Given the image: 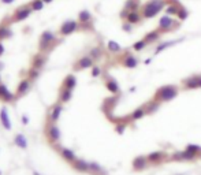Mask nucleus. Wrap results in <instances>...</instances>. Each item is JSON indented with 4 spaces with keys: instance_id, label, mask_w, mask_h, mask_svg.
I'll return each instance as SVG.
<instances>
[{
    "instance_id": "f3484780",
    "label": "nucleus",
    "mask_w": 201,
    "mask_h": 175,
    "mask_svg": "<svg viewBox=\"0 0 201 175\" xmlns=\"http://www.w3.org/2000/svg\"><path fill=\"white\" fill-rule=\"evenodd\" d=\"M73 168L74 170H77V171L79 172H89V161H86V160H83V159H77L73 161Z\"/></svg>"
},
{
    "instance_id": "37998d69",
    "label": "nucleus",
    "mask_w": 201,
    "mask_h": 175,
    "mask_svg": "<svg viewBox=\"0 0 201 175\" xmlns=\"http://www.w3.org/2000/svg\"><path fill=\"white\" fill-rule=\"evenodd\" d=\"M22 123H24V124H28L29 123V116H28V114H24V115H22Z\"/></svg>"
},
{
    "instance_id": "5701e85b",
    "label": "nucleus",
    "mask_w": 201,
    "mask_h": 175,
    "mask_svg": "<svg viewBox=\"0 0 201 175\" xmlns=\"http://www.w3.org/2000/svg\"><path fill=\"white\" fill-rule=\"evenodd\" d=\"M148 159H146L145 156H138L137 159L133 161V167L134 170H137V171H140V170H144V168L148 167Z\"/></svg>"
},
{
    "instance_id": "473e14b6",
    "label": "nucleus",
    "mask_w": 201,
    "mask_h": 175,
    "mask_svg": "<svg viewBox=\"0 0 201 175\" xmlns=\"http://www.w3.org/2000/svg\"><path fill=\"white\" fill-rule=\"evenodd\" d=\"M144 108H145L146 114H152V112H155L159 108V103H156L155 100H152L149 103H146L145 105H144Z\"/></svg>"
},
{
    "instance_id": "9d476101",
    "label": "nucleus",
    "mask_w": 201,
    "mask_h": 175,
    "mask_svg": "<svg viewBox=\"0 0 201 175\" xmlns=\"http://www.w3.org/2000/svg\"><path fill=\"white\" fill-rule=\"evenodd\" d=\"M30 86H32V82L28 80V78H24V80L21 81L18 86H16V90H15V95L16 97H22L30 90Z\"/></svg>"
},
{
    "instance_id": "bb28decb",
    "label": "nucleus",
    "mask_w": 201,
    "mask_h": 175,
    "mask_svg": "<svg viewBox=\"0 0 201 175\" xmlns=\"http://www.w3.org/2000/svg\"><path fill=\"white\" fill-rule=\"evenodd\" d=\"M89 172L93 175H105V171L103 170V167L96 161H91L89 163Z\"/></svg>"
},
{
    "instance_id": "20e7f679",
    "label": "nucleus",
    "mask_w": 201,
    "mask_h": 175,
    "mask_svg": "<svg viewBox=\"0 0 201 175\" xmlns=\"http://www.w3.org/2000/svg\"><path fill=\"white\" fill-rule=\"evenodd\" d=\"M179 28V22L175 21L174 18H171V15H163L160 19H159V30L162 33H167V32H171L174 29Z\"/></svg>"
},
{
    "instance_id": "ea45409f",
    "label": "nucleus",
    "mask_w": 201,
    "mask_h": 175,
    "mask_svg": "<svg viewBox=\"0 0 201 175\" xmlns=\"http://www.w3.org/2000/svg\"><path fill=\"white\" fill-rule=\"evenodd\" d=\"M178 18H179V19L181 21H185L186 18H187V16H189V11H187V10H186L185 7H181L179 8V11H178Z\"/></svg>"
},
{
    "instance_id": "f03ea898",
    "label": "nucleus",
    "mask_w": 201,
    "mask_h": 175,
    "mask_svg": "<svg viewBox=\"0 0 201 175\" xmlns=\"http://www.w3.org/2000/svg\"><path fill=\"white\" fill-rule=\"evenodd\" d=\"M60 41L56 40V34L52 30H45L41 33L40 36V43H38V49L40 52H45V51H51L55 48L56 44H59Z\"/></svg>"
},
{
    "instance_id": "423d86ee",
    "label": "nucleus",
    "mask_w": 201,
    "mask_h": 175,
    "mask_svg": "<svg viewBox=\"0 0 201 175\" xmlns=\"http://www.w3.org/2000/svg\"><path fill=\"white\" fill-rule=\"evenodd\" d=\"M78 29H79V22H77V21H74V19L66 21V22L60 26L59 34L60 36H68V34H71V33L77 32Z\"/></svg>"
},
{
    "instance_id": "72a5a7b5",
    "label": "nucleus",
    "mask_w": 201,
    "mask_h": 175,
    "mask_svg": "<svg viewBox=\"0 0 201 175\" xmlns=\"http://www.w3.org/2000/svg\"><path fill=\"white\" fill-rule=\"evenodd\" d=\"M178 43V40H172V41H167V43H163V44H160L156 49H155V55H158V53H160L162 51H164L166 48H168V47H171V45H174V44H177Z\"/></svg>"
},
{
    "instance_id": "7c9ffc66",
    "label": "nucleus",
    "mask_w": 201,
    "mask_h": 175,
    "mask_svg": "<svg viewBox=\"0 0 201 175\" xmlns=\"http://www.w3.org/2000/svg\"><path fill=\"white\" fill-rule=\"evenodd\" d=\"M182 6L179 3H174V4H168L166 7V14L167 15H178V11Z\"/></svg>"
},
{
    "instance_id": "e433bc0d",
    "label": "nucleus",
    "mask_w": 201,
    "mask_h": 175,
    "mask_svg": "<svg viewBox=\"0 0 201 175\" xmlns=\"http://www.w3.org/2000/svg\"><path fill=\"white\" fill-rule=\"evenodd\" d=\"M44 1L43 0H33L30 1V8H32L33 11H40V10H43L44 8Z\"/></svg>"
},
{
    "instance_id": "0eeeda50",
    "label": "nucleus",
    "mask_w": 201,
    "mask_h": 175,
    "mask_svg": "<svg viewBox=\"0 0 201 175\" xmlns=\"http://www.w3.org/2000/svg\"><path fill=\"white\" fill-rule=\"evenodd\" d=\"M62 112H63V104L62 103L53 104L51 107V110H49V112H48V120L52 122V123H56L59 120Z\"/></svg>"
},
{
    "instance_id": "b1692460",
    "label": "nucleus",
    "mask_w": 201,
    "mask_h": 175,
    "mask_svg": "<svg viewBox=\"0 0 201 175\" xmlns=\"http://www.w3.org/2000/svg\"><path fill=\"white\" fill-rule=\"evenodd\" d=\"M62 86L67 88V89H73V90H74V88L77 86V78H75L74 74H68V75H66V78L63 80Z\"/></svg>"
},
{
    "instance_id": "de8ad7c7",
    "label": "nucleus",
    "mask_w": 201,
    "mask_h": 175,
    "mask_svg": "<svg viewBox=\"0 0 201 175\" xmlns=\"http://www.w3.org/2000/svg\"><path fill=\"white\" fill-rule=\"evenodd\" d=\"M0 81H1V75H0Z\"/></svg>"
},
{
    "instance_id": "393cba45",
    "label": "nucleus",
    "mask_w": 201,
    "mask_h": 175,
    "mask_svg": "<svg viewBox=\"0 0 201 175\" xmlns=\"http://www.w3.org/2000/svg\"><path fill=\"white\" fill-rule=\"evenodd\" d=\"M162 34H163V33L160 32L159 29H156V30H152V32H149L148 34H145L144 40L146 41V44H152V43H155L156 40H159Z\"/></svg>"
},
{
    "instance_id": "f704fd0d",
    "label": "nucleus",
    "mask_w": 201,
    "mask_h": 175,
    "mask_svg": "<svg viewBox=\"0 0 201 175\" xmlns=\"http://www.w3.org/2000/svg\"><path fill=\"white\" fill-rule=\"evenodd\" d=\"M103 55V51H101V48L100 47H95V48H92L91 52H89V56H91L93 60H97L100 59Z\"/></svg>"
},
{
    "instance_id": "ddd939ff",
    "label": "nucleus",
    "mask_w": 201,
    "mask_h": 175,
    "mask_svg": "<svg viewBox=\"0 0 201 175\" xmlns=\"http://www.w3.org/2000/svg\"><path fill=\"white\" fill-rule=\"evenodd\" d=\"M120 62H122V64L127 68H134L138 64V59L134 55H131L129 51H126L125 56H122V60H120Z\"/></svg>"
},
{
    "instance_id": "c756f323",
    "label": "nucleus",
    "mask_w": 201,
    "mask_h": 175,
    "mask_svg": "<svg viewBox=\"0 0 201 175\" xmlns=\"http://www.w3.org/2000/svg\"><path fill=\"white\" fill-rule=\"evenodd\" d=\"M105 86L107 89L111 92V93H118L119 92V85L116 84V81L114 78H110V80L105 81Z\"/></svg>"
},
{
    "instance_id": "1a4fd4ad",
    "label": "nucleus",
    "mask_w": 201,
    "mask_h": 175,
    "mask_svg": "<svg viewBox=\"0 0 201 175\" xmlns=\"http://www.w3.org/2000/svg\"><path fill=\"white\" fill-rule=\"evenodd\" d=\"M198 155L197 153H193V152L187 151V149H185V151L182 152H177V153H174L172 157H171V160H179V161H186V160H194L197 159Z\"/></svg>"
},
{
    "instance_id": "6ab92c4d",
    "label": "nucleus",
    "mask_w": 201,
    "mask_h": 175,
    "mask_svg": "<svg viewBox=\"0 0 201 175\" xmlns=\"http://www.w3.org/2000/svg\"><path fill=\"white\" fill-rule=\"evenodd\" d=\"M73 97V89H67V88H60L59 90V103L62 104H66L68 103Z\"/></svg>"
},
{
    "instance_id": "6e6552de",
    "label": "nucleus",
    "mask_w": 201,
    "mask_h": 175,
    "mask_svg": "<svg viewBox=\"0 0 201 175\" xmlns=\"http://www.w3.org/2000/svg\"><path fill=\"white\" fill-rule=\"evenodd\" d=\"M32 8H30V6L29 7H19L18 10H16L15 12H14V16H12V21L14 22H22V21H25L26 18H29L30 16V14H32Z\"/></svg>"
},
{
    "instance_id": "79ce46f5",
    "label": "nucleus",
    "mask_w": 201,
    "mask_h": 175,
    "mask_svg": "<svg viewBox=\"0 0 201 175\" xmlns=\"http://www.w3.org/2000/svg\"><path fill=\"white\" fill-rule=\"evenodd\" d=\"M133 26H134V25H131L130 22H127V21H126V22H125V23L122 25V29L125 30V32H131Z\"/></svg>"
},
{
    "instance_id": "412c9836",
    "label": "nucleus",
    "mask_w": 201,
    "mask_h": 175,
    "mask_svg": "<svg viewBox=\"0 0 201 175\" xmlns=\"http://www.w3.org/2000/svg\"><path fill=\"white\" fill-rule=\"evenodd\" d=\"M14 144H15L18 148H21V149H28V138H26V135L22 134V133H19V134H16L15 137H14Z\"/></svg>"
},
{
    "instance_id": "c9c22d12",
    "label": "nucleus",
    "mask_w": 201,
    "mask_h": 175,
    "mask_svg": "<svg viewBox=\"0 0 201 175\" xmlns=\"http://www.w3.org/2000/svg\"><path fill=\"white\" fill-rule=\"evenodd\" d=\"M146 114V111H145V108L144 107H141V108H138V110H135V111L131 114V116H130V119H133V120H137V119H141L142 116L145 115Z\"/></svg>"
},
{
    "instance_id": "f8f14e48",
    "label": "nucleus",
    "mask_w": 201,
    "mask_h": 175,
    "mask_svg": "<svg viewBox=\"0 0 201 175\" xmlns=\"http://www.w3.org/2000/svg\"><path fill=\"white\" fill-rule=\"evenodd\" d=\"M183 88L185 89H197L201 88V75H194L190 77V78H186L183 80Z\"/></svg>"
},
{
    "instance_id": "4c0bfd02",
    "label": "nucleus",
    "mask_w": 201,
    "mask_h": 175,
    "mask_svg": "<svg viewBox=\"0 0 201 175\" xmlns=\"http://www.w3.org/2000/svg\"><path fill=\"white\" fill-rule=\"evenodd\" d=\"M40 71H41V70H37V68H33V67H32V68H30V70L28 71V74H29V78H28V80L30 81V82H32V81L38 80Z\"/></svg>"
},
{
    "instance_id": "a878e982",
    "label": "nucleus",
    "mask_w": 201,
    "mask_h": 175,
    "mask_svg": "<svg viewBox=\"0 0 201 175\" xmlns=\"http://www.w3.org/2000/svg\"><path fill=\"white\" fill-rule=\"evenodd\" d=\"M125 10L126 11H140V8H141V4H140V0H127L126 3H125Z\"/></svg>"
},
{
    "instance_id": "49530a36",
    "label": "nucleus",
    "mask_w": 201,
    "mask_h": 175,
    "mask_svg": "<svg viewBox=\"0 0 201 175\" xmlns=\"http://www.w3.org/2000/svg\"><path fill=\"white\" fill-rule=\"evenodd\" d=\"M43 1H44V3H51L52 0H43Z\"/></svg>"
},
{
    "instance_id": "a19ab883",
    "label": "nucleus",
    "mask_w": 201,
    "mask_h": 175,
    "mask_svg": "<svg viewBox=\"0 0 201 175\" xmlns=\"http://www.w3.org/2000/svg\"><path fill=\"white\" fill-rule=\"evenodd\" d=\"M100 74H101V68L100 67H97V66H93V67H92V77H99Z\"/></svg>"
},
{
    "instance_id": "2eb2a0df",
    "label": "nucleus",
    "mask_w": 201,
    "mask_h": 175,
    "mask_svg": "<svg viewBox=\"0 0 201 175\" xmlns=\"http://www.w3.org/2000/svg\"><path fill=\"white\" fill-rule=\"evenodd\" d=\"M47 55H44L43 52H40V53H37V55L33 58V62H32V67L33 68H37V70H41V68L45 66V63H47Z\"/></svg>"
},
{
    "instance_id": "f257e3e1",
    "label": "nucleus",
    "mask_w": 201,
    "mask_h": 175,
    "mask_svg": "<svg viewBox=\"0 0 201 175\" xmlns=\"http://www.w3.org/2000/svg\"><path fill=\"white\" fill-rule=\"evenodd\" d=\"M166 6H167L166 0H149L144 6H141L140 11H141V15L144 19H150V18L158 15L162 10H164Z\"/></svg>"
},
{
    "instance_id": "cd10ccee",
    "label": "nucleus",
    "mask_w": 201,
    "mask_h": 175,
    "mask_svg": "<svg viewBox=\"0 0 201 175\" xmlns=\"http://www.w3.org/2000/svg\"><path fill=\"white\" fill-rule=\"evenodd\" d=\"M12 36L11 29L6 26V25H0V41L6 40V38H10Z\"/></svg>"
},
{
    "instance_id": "4468645a",
    "label": "nucleus",
    "mask_w": 201,
    "mask_h": 175,
    "mask_svg": "<svg viewBox=\"0 0 201 175\" xmlns=\"http://www.w3.org/2000/svg\"><path fill=\"white\" fill-rule=\"evenodd\" d=\"M15 97H16V95L11 93L6 85L0 82V100H3V101H6V103H12Z\"/></svg>"
},
{
    "instance_id": "7ed1b4c3",
    "label": "nucleus",
    "mask_w": 201,
    "mask_h": 175,
    "mask_svg": "<svg viewBox=\"0 0 201 175\" xmlns=\"http://www.w3.org/2000/svg\"><path fill=\"white\" fill-rule=\"evenodd\" d=\"M178 95V88L175 85H167V86L160 88L155 93V101L163 103V101H170Z\"/></svg>"
},
{
    "instance_id": "39448f33",
    "label": "nucleus",
    "mask_w": 201,
    "mask_h": 175,
    "mask_svg": "<svg viewBox=\"0 0 201 175\" xmlns=\"http://www.w3.org/2000/svg\"><path fill=\"white\" fill-rule=\"evenodd\" d=\"M60 137H62V133H60L59 126L56 123L49 122V124H48V127H47V138L49 141V144L56 147L60 141Z\"/></svg>"
},
{
    "instance_id": "a18cd8bd",
    "label": "nucleus",
    "mask_w": 201,
    "mask_h": 175,
    "mask_svg": "<svg viewBox=\"0 0 201 175\" xmlns=\"http://www.w3.org/2000/svg\"><path fill=\"white\" fill-rule=\"evenodd\" d=\"M15 0H1V3H4V4H11V3H14Z\"/></svg>"
},
{
    "instance_id": "dca6fc26",
    "label": "nucleus",
    "mask_w": 201,
    "mask_h": 175,
    "mask_svg": "<svg viewBox=\"0 0 201 175\" xmlns=\"http://www.w3.org/2000/svg\"><path fill=\"white\" fill-rule=\"evenodd\" d=\"M0 122H1L3 127L6 130H11L12 129L11 119H10V115H8V111L6 107H1V110H0Z\"/></svg>"
},
{
    "instance_id": "a211bd4d",
    "label": "nucleus",
    "mask_w": 201,
    "mask_h": 175,
    "mask_svg": "<svg viewBox=\"0 0 201 175\" xmlns=\"http://www.w3.org/2000/svg\"><path fill=\"white\" fill-rule=\"evenodd\" d=\"M59 153L60 156L63 157L66 161H68V163H73L75 159H77V155H75V152L73 151V149H70V148H59Z\"/></svg>"
},
{
    "instance_id": "4be33fe9",
    "label": "nucleus",
    "mask_w": 201,
    "mask_h": 175,
    "mask_svg": "<svg viewBox=\"0 0 201 175\" xmlns=\"http://www.w3.org/2000/svg\"><path fill=\"white\" fill-rule=\"evenodd\" d=\"M142 19H144V18H142V15H141V11H130L126 16V21L130 22L131 25H138Z\"/></svg>"
},
{
    "instance_id": "58836bf2",
    "label": "nucleus",
    "mask_w": 201,
    "mask_h": 175,
    "mask_svg": "<svg viewBox=\"0 0 201 175\" xmlns=\"http://www.w3.org/2000/svg\"><path fill=\"white\" fill-rule=\"evenodd\" d=\"M146 45H148V44H146V41L144 40V38H142V40L137 41V43H134V44H133V47H131V48H133L134 51H137V52H138V51H142V49H144V48H145Z\"/></svg>"
},
{
    "instance_id": "c85d7f7f",
    "label": "nucleus",
    "mask_w": 201,
    "mask_h": 175,
    "mask_svg": "<svg viewBox=\"0 0 201 175\" xmlns=\"http://www.w3.org/2000/svg\"><path fill=\"white\" fill-rule=\"evenodd\" d=\"M92 21V14L88 10H82V11L78 14V22L79 23H86V22H91Z\"/></svg>"
},
{
    "instance_id": "9b49d317",
    "label": "nucleus",
    "mask_w": 201,
    "mask_h": 175,
    "mask_svg": "<svg viewBox=\"0 0 201 175\" xmlns=\"http://www.w3.org/2000/svg\"><path fill=\"white\" fill-rule=\"evenodd\" d=\"M75 70H85V68H92L93 67V59H92L91 56H82V58H79L78 62L74 64Z\"/></svg>"
},
{
    "instance_id": "aec40b11",
    "label": "nucleus",
    "mask_w": 201,
    "mask_h": 175,
    "mask_svg": "<svg viewBox=\"0 0 201 175\" xmlns=\"http://www.w3.org/2000/svg\"><path fill=\"white\" fill-rule=\"evenodd\" d=\"M167 153L166 152H152V153H149V155L146 156V159H148V161L149 163H160L163 159H166Z\"/></svg>"
},
{
    "instance_id": "2f4dec72",
    "label": "nucleus",
    "mask_w": 201,
    "mask_h": 175,
    "mask_svg": "<svg viewBox=\"0 0 201 175\" xmlns=\"http://www.w3.org/2000/svg\"><path fill=\"white\" fill-rule=\"evenodd\" d=\"M107 49H108L110 52H112V53H118V52L122 51V47H120L116 41L111 40V41H108V43H107Z\"/></svg>"
},
{
    "instance_id": "c03bdc74",
    "label": "nucleus",
    "mask_w": 201,
    "mask_h": 175,
    "mask_svg": "<svg viewBox=\"0 0 201 175\" xmlns=\"http://www.w3.org/2000/svg\"><path fill=\"white\" fill-rule=\"evenodd\" d=\"M4 51H6V48H4V45H3V43L0 41V58L4 55Z\"/></svg>"
}]
</instances>
